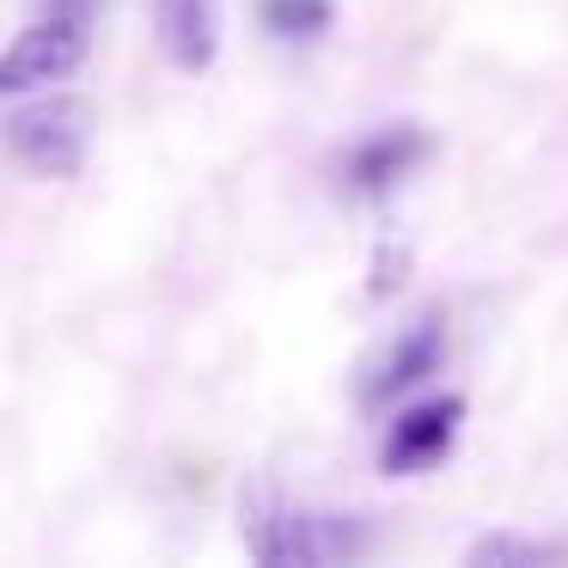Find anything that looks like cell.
I'll list each match as a JSON object with an SVG mask.
<instances>
[{
	"mask_svg": "<svg viewBox=\"0 0 568 568\" xmlns=\"http://www.w3.org/2000/svg\"><path fill=\"white\" fill-rule=\"evenodd\" d=\"M404 263H409L404 245H379V263H373V294H392V287L404 282Z\"/></svg>",
	"mask_w": 568,
	"mask_h": 568,
	"instance_id": "obj_10",
	"label": "cell"
},
{
	"mask_svg": "<svg viewBox=\"0 0 568 568\" xmlns=\"http://www.w3.org/2000/svg\"><path fill=\"white\" fill-rule=\"evenodd\" d=\"M458 428H465V397L446 392V397L409 404L404 416H392V434H385V446H379L385 477H422V470H434L453 453Z\"/></svg>",
	"mask_w": 568,
	"mask_h": 568,
	"instance_id": "obj_4",
	"label": "cell"
},
{
	"mask_svg": "<svg viewBox=\"0 0 568 568\" xmlns=\"http://www.w3.org/2000/svg\"><path fill=\"white\" fill-rule=\"evenodd\" d=\"M428 148L434 141L422 135L416 123H385L343 153V184L355 190V196H385V190H397L422 160H428Z\"/></svg>",
	"mask_w": 568,
	"mask_h": 568,
	"instance_id": "obj_5",
	"label": "cell"
},
{
	"mask_svg": "<svg viewBox=\"0 0 568 568\" xmlns=\"http://www.w3.org/2000/svg\"><path fill=\"white\" fill-rule=\"evenodd\" d=\"M7 153L26 165L31 178H74L92 153V104L74 92H50L38 104H13L7 111Z\"/></svg>",
	"mask_w": 568,
	"mask_h": 568,
	"instance_id": "obj_2",
	"label": "cell"
},
{
	"mask_svg": "<svg viewBox=\"0 0 568 568\" xmlns=\"http://www.w3.org/2000/svg\"><path fill=\"white\" fill-rule=\"evenodd\" d=\"M440 355H446V336H440V318H416L379 361L367 367L361 379V409H392L397 397H409L428 373H440Z\"/></svg>",
	"mask_w": 568,
	"mask_h": 568,
	"instance_id": "obj_6",
	"label": "cell"
},
{
	"mask_svg": "<svg viewBox=\"0 0 568 568\" xmlns=\"http://www.w3.org/2000/svg\"><path fill=\"white\" fill-rule=\"evenodd\" d=\"M43 13H68V19H99L104 0H43Z\"/></svg>",
	"mask_w": 568,
	"mask_h": 568,
	"instance_id": "obj_11",
	"label": "cell"
},
{
	"mask_svg": "<svg viewBox=\"0 0 568 568\" xmlns=\"http://www.w3.org/2000/svg\"><path fill=\"white\" fill-rule=\"evenodd\" d=\"M239 538L270 568H312V562H355L373 550L367 514H331V507H300L287 495H245L239 501Z\"/></svg>",
	"mask_w": 568,
	"mask_h": 568,
	"instance_id": "obj_1",
	"label": "cell"
},
{
	"mask_svg": "<svg viewBox=\"0 0 568 568\" xmlns=\"http://www.w3.org/2000/svg\"><path fill=\"white\" fill-rule=\"evenodd\" d=\"M153 38L178 74H209L221 55V0H153Z\"/></svg>",
	"mask_w": 568,
	"mask_h": 568,
	"instance_id": "obj_7",
	"label": "cell"
},
{
	"mask_svg": "<svg viewBox=\"0 0 568 568\" xmlns=\"http://www.w3.org/2000/svg\"><path fill=\"white\" fill-rule=\"evenodd\" d=\"M257 19L282 43H318L336 26V0H257Z\"/></svg>",
	"mask_w": 568,
	"mask_h": 568,
	"instance_id": "obj_9",
	"label": "cell"
},
{
	"mask_svg": "<svg viewBox=\"0 0 568 568\" xmlns=\"http://www.w3.org/2000/svg\"><path fill=\"white\" fill-rule=\"evenodd\" d=\"M92 50V19H68V13H43L38 26H26L0 62V92H38L68 80Z\"/></svg>",
	"mask_w": 568,
	"mask_h": 568,
	"instance_id": "obj_3",
	"label": "cell"
},
{
	"mask_svg": "<svg viewBox=\"0 0 568 568\" xmlns=\"http://www.w3.org/2000/svg\"><path fill=\"white\" fill-rule=\"evenodd\" d=\"M568 544L556 538H531V531H483L465 544L470 568H538V562H562Z\"/></svg>",
	"mask_w": 568,
	"mask_h": 568,
	"instance_id": "obj_8",
	"label": "cell"
}]
</instances>
